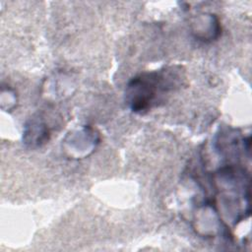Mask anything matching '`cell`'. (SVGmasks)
<instances>
[{
  "label": "cell",
  "instance_id": "obj_1",
  "mask_svg": "<svg viewBox=\"0 0 252 252\" xmlns=\"http://www.w3.org/2000/svg\"><path fill=\"white\" fill-rule=\"evenodd\" d=\"M180 80V71L175 67L142 73L128 83L126 101L132 111L144 113L158 105L169 92L178 88Z\"/></svg>",
  "mask_w": 252,
  "mask_h": 252
}]
</instances>
